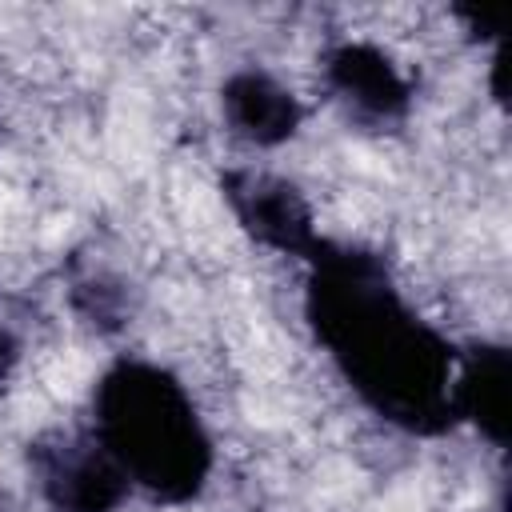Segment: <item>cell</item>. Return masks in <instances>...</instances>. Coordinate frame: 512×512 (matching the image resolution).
I'll return each instance as SVG.
<instances>
[{
    "instance_id": "cell-6",
    "label": "cell",
    "mask_w": 512,
    "mask_h": 512,
    "mask_svg": "<svg viewBox=\"0 0 512 512\" xmlns=\"http://www.w3.org/2000/svg\"><path fill=\"white\" fill-rule=\"evenodd\" d=\"M220 112L232 136L252 148H280L300 132L304 104L264 68H236L220 84Z\"/></svg>"
},
{
    "instance_id": "cell-3",
    "label": "cell",
    "mask_w": 512,
    "mask_h": 512,
    "mask_svg": "<svg viewBox=\"0 0 512 512\" xmlns=\"http://www.w3.org/2000/svg\"><path fill=\"white\" fill-rule=\"evenodd\" d=\"M28 472L52 512H116L132 496V480L92 424H60L28 440Z\"/></svg>"
},
{
    "instance_id": "cell-8",
    "label": "cell",
    "mask_w": 512,
    "mask_h": 512,
    "mask_svg": "<svg viewBox=\"0 0 512 512\" xmlns=\"http://www.w3.org/2000/svg\"><path fill=\"white\" fill-rule=\"evenodd\" d=\"M72 304L100 332H112V328L124 324V288L116 280H108V276H84V280H76L72 284Z\"/></svg>"
},
{
    "instance_id": "cell-9",
    "label": "cell",
    "mask_w": 512,
    "mask_h": 512,
    "mask_svg": "<svg viewBox=\"0 0 512 512\" xmlns=\"http://www.w3.org/2000/svg\"><path fill=\"white\" fill-rule=\"evenodd\" d=\"M20 352H24V344H20V336H16V328L0 316V384L16 372V364H20Z\"/></svg>"
},
{
    "instance_id": "cell-7",
    "label": "cell",
    "mask_w": 512,
    "mask_h": 512,
    "mask_svg": "<svg viewBox=\"0 0 512 512\" xmlns=\"http://www.w3.org/2000/svg\"><path fill=\"white\" fill-rule=\"evenodd\" d=\"M508 348L492 340L464 344L456 356V424H472L492 448H508Z\"/></svg>"
},
{
    "instance_id": "cell-1",
    "label": "cell",
    "mask_w": 512,
    "mask_h": 512,
    "mask_svg": "<svg viewBox=\"0 0 512 512\" xmlns=\"http://www.w3.org/2000/svg\"><path fill=\"white\" fill-rule=\"evenodd\" d=\"M304 320L344 384L380 420L408 436L456 428L460 348L404 300L376 248L324 236L308 260Z\"/></svg>"
},
{
    "instance_id": "cell-5",
    "label": "cell",
    "mask_w": 512,
    "mask_h": 512,
    "mask_svg": "<svg viewBox=\"0 0 512 512\" xmlns=\"http://www.w3.org/2000/svg\"><path fill=\"white\" fill-rule=\"evenodd\" d=\"M324 84L364 128H392L408 116L416 88L408 72L368 40H340L324 52Z\"/></svg>"
},
{
    "instance_id": "cell-2",
    "label": "cell",
    "mask_w": 512,
    "mask_h": 512,
    "mask_svg": "<svg viewBox=\"0 0 512 512\" xmlns=\"http://www.w3.org/2000/svg\"><path fill=\"white\" fill-rule=\"evenodd\" d=\"M92 432L156 504H188L204 492L216 448L188 388L140 356L112 360L92 388Z\"/></svg>"
},
{
    "instance_id": "cell-4",
    "label": "cell",
    "mask_w": 512,
    "mask_h": 512,
    "mask_svg": "<svg viewBox=\"0 0 512 512\" xmlns=\"http://www.w3.org/2000/svg\"><path fill=\"white\" fill-rule=\"evenodd\" d=\"M220 192L228 212L236 216V224L264 248L280 252V256H296V260H312V252L324 244V236L316 232V216L312 204L304 200V192L264 168H228L220 176Z\"/></svg>"
}]
</instances>
